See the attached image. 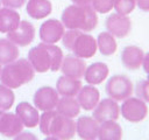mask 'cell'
I'll use <instances>...</instances> for the list:
<instances>
[{"label": "cell", "instance_id": "6da1fadb", "mask_svg": "<svg viewBox=\"0 0 149 140\" xmlns=\"http://www.w3.org/2000/svg\"><path fill=\"white\" fill-rule=\"evenodd\" d=\"M64 55L59 47L49 43H40L33 47L28 52V61L35 72L58 71L61 69Z\"/></svg>", "mask_w": 149, "mask_h": 140}, {"label": "cell", "instance_id": "7a4b0ae2", "mask_svg": "<svg viewBox=\"0 0 149 140\" xmlns=\"http://www.w3.org/2000/svg\"><path fill=\"white\" fill-rule=\"evenodd\" d=\"M62 23L68 29L91 32L98 24V15L90 5L68 6L62 13Z\"/></svg>", "mask_w": 149, "mask_h": 140}, {"label": "cell", "instance_id": "3957f363", "mask_svg": "<svg viewBox=\"0 0 149 140\" xmlns=\"http://www.w3.org/2000/svg\"><path fill=\"white\" fill-rule=\"evenodd\" d=\"M35 76V70L27 58H17L12 63L6 64L0 75L1 84L10 88L17 89L27 83H29Z\"/></svg>", "mask_w": 149, "mask_h": 140}, {"label": "cell", "instance_id": "277c9868", "mask_svg": "<svg viewBox=\"0 0 149 140\" xmlns=\"http://www.w3.org/2000/svg\"><path fill=\"white\" fill-rule=\"evenodd\" d=\"M63 46L73 52L74 56L79 58H91L97 52V40L80 30L68 29L62 36Z\"/></svg>", "mask_w": 149, "mask_h": 140}, {"label": "cell", "instance_id": "5b68a950", "mask_svg": "<svg viewBox=\"0 0 149 140\" xmlns=\"http://www.w3.org/2000/svg\"><path fill=\"white\" fill-rule=\"evenodd\" d=\"M106 93L115 102L125 100L133 93V83L125 75H114L106 84Z\"/></svg>", "mask_w": 149, "mask_h": 140}, {"label": "cell", "instance_id": "8992f818", "mask_svg": "<svg viewBox=\"0 0 149 140\" xmlns=\"http://www.w3.org/2000/svg\"><path fill=\"white\" fill-rule=\"evenodd\" d=\"M121 116L130 123H140L148 114V107L146 102L137 97H129L123 100L121 108Z\"/></svg>", "mask_w": 149, "mask_h": 140}, {"label": "cell", "instance_id": "52a82bcc", "mask_svg": "<svg viewBox=\"0 0 149 140\" xmlns=\"http://www.w3.org/2000/svg\"><path fill=\"white\" fill-rule=\"evenodd\" d=\"M76 134V123L72 118L59 114H55L50 125V135L59 140H71Z\"/></svg>", "mask_w": 149, "mask_h": 140}, {"label": "cell", "instance_id": "ba28073f", "mask_svg": "<svg viewBox=\"0 0 149 140\" xmlns=\"http://www.w3.org/2000/svg\"><path fill=\"white\" fill-rule=\"evenodd\" d=\"M93 119H95L99 124L107 120H118L120 116V107L118 103L112 98H105L99 100L97 106L93 108Z\"/></svg>", "mask_w": 149, "mask_h": 140}, {"label": "cell", "instance_id": "9c48e42d", "mask_svg": "<svg viewBox=\"0 0 149 140\" xmlns=\"http://www.w3.org/2000/svg\"><path fill=\"white\" fill-rule=\"evenodd\" d=\"M106 28L114 37L123 38L130 33L132 21L127 15L113 13L106 19Z\"/></svg>", "mask_w": 149, "mask_h": 140}, {"label": "cell", "instance_id": "30bf717a", "mask_svg": "<svg viewBox=\"0 0 149 140\" xmlns=\"http://www.w3.org/2000/svg\"><path fill=\"white\" fill-rule=\"evenodd\" d=\"M35 37V27L29 21L22 20L20 24L7 34V38L19 47L29 46Z\"/></svg>", "mask_w": 149, "mask_h": 140}, {"label": "cell", "instance_id": "8fae6325", "mask_svg": "<svg viewBox=\"0 0 149 140\" xmlns=\"http://www.w3.org/2000/svg\"><path fill=\"white\" fill-rule=\"evenodd\" d=\"M58 92L56 89L51 86H42L35 92L33 102L37 110L44 112L54 110L58 103Z\"/></svg>", "mask_w": 149, "mask_h": 140}, {"label": "cell", "instance_id": "7c38bea8", "mask_svg": "<svg viewBox=\"0 0 149 140\" xmlns=\"http://www.w3.org/2000/svg\"><path fill=\"white\" fill-rule=\"evenodd\" d=\"M64 26L61 21L56 19H49L44 21L40 27V38L43 43L55 44L59 40H62V36L64 34Z\"/></svg>", "mask_w": 149, "mask_h": 140}, {"label": "cell", "instance_id": "4fadbf2b", "mask_svg": "<svg viewBox=\"0 0 149 140\" xmlns=\"http://www.w3.org/2000/svg\"><path fill=\"white\" fill-rule=\"evenodd\" d=\"M23 131V124L15 113L0 110V134L6 138L16 136Z\"/></svg>", "mask_w": 149, "mask_h": 140}, {"label": "cell", "instance_id": "5bb4252c", "mask_svg": "<svg viewBox=\"0 0 149 140\" xmlns=\"http://www.w3.org/2000/svg\"><path fill=\"white\" fill-rule=\"evenodd\" d=\"M61 70L64 76L74 79H80L81 77H84L86 70V63L84 62L83 58H79L74 55H66L63 58Z\"/></svg>", "mask_w": 149, "mask_h": 140}, {"label": "cell", "instance_id": "9a60e30c", "mask_svg": "<svg viewBox=\"0 0 149 140\" xmlns=\"http://www.w3.org/2000/svg\"><path fill=\"white\" fill-rule=\"evenodd\" d=\"M15 114L20 118L23 126L28 128H34L38 125V121H40L38 110L31 104H29L28 102L19 103L15 108Z\"/></svg>", "mask_w": 149, "mask_h": 140}, {"label": "cell", "instance_id": "2e32d148", "mask_svg": "<svg viewBox=\"0 0 149 140\" xmlns=\"http://www.w3.org/2000/svg\"><path fill=\"white\" fill-rule=\"evenodd\" d=\"M99 123L92 117H79L76 123V133L83 140H95L98 138Z\"/></svg>", "mask_w": 149, "mask_h": 140}, {"label": "cell", "instance_id": "e0dca14e", "mask_svg": "<svg viewBox=\"0 0 149 140\" xmlns=\"http://www.w3.org/2000/svg\"><path fill=\"white\" fill-rule=\"evenodd\" d=\"M77 100L80 105V108H84L85 111H92L100 100L99 90L94 85H84L77 93Z\"/></svg>", "mask_w": 149, "mask_h": 140}, {"label": "cell", "instance_id": "ac0fdd59", "mask_svg": "<svg viewBox=\"0 0 149 140\" xmlns=\"http://www.w3.org/2000/svg\"><path fill=\"white\" fill-rule=\"evenodd\" d=\"M144 52L141 48L136 46H127L121 52V62L125 68L129 70H136L142 66Z\"/></svg>", "mask_w": 149, "mask_h": 140}, {"label": "cell", "instance_id": "d6986e66", "mask_svg": "<svg viewBox=\"0 0 149 140\" xmlns=\"http://www.w3.org/2000/svg\"><path fill=\"white\" fill-rule=\"evenodd\" d=\"M108 74H109V69H108L107 64H105L102 62H95L86 68L84 78L87 84L98 85V84H101L107 78Z\"/></svg>", "mask_w": 149, "mask_h": 140}, {"label": "cell", "instance_id": "ffe728a7", "mask_svg": "<svg viewBox=\"0 0 149 140\" xmlns=\"http://www.w3.org/2000/svg\"><path fill=\"white\" fill-rule=\"evenodd\" d=\"M81 88L80 79H74L68 76H61L56 83V91L62 97H74Z\"/></svg>", "mask_w": 149, "mask_h": 140}, {"label": "cell", "instance_id": "44dd1931", "mask_svg": "<svg viewBox=\"0 0 149 140\" xmlns=\"http://www.w3.org/2000/svg\"><path fill=\"white\" fill-rule=\"evenodd\" d=\"M26 10L31 19L40 20L47 18L51 13L52 5L49 0H28Z\"/></svg>", "mask_w": 149, "mask_h": 140}, {"label": "cell", "instance_id": "7402d4cb", "mask_svg": "<svg viewBox=\"0 0 149 140\" xmlns=\"http://www.w3.org/2000/svg\"><path fill=\"white\" fill-rule=\"evenodd\" d=\"M21 22L20 14L12 8H0V33L8 34L14 30Z\"/></svg>", "mask_w": 149, "mask_h": 140}, {"label": "cell", "instance_id": "603a6c76", "mask_svg": "<svg viewBox=\"0 0 149 140\" xmlns=\"http://www.w3.org/2000/svg\"><path fill=\"white\" fill-rule=\"evenodd\" d=\"M99 140H121L122 128L116 123V120H107L100 123L98 131Z\"/></svg>", "mask_w": 149, "mask_h": 140}, {"label": "cell", "instance_id": "cb8c5ba5", "mask_svg": "<svg viewBox=\"0 0 149 140\" xmlns=\"http://www.w3.org/2000/svg\"><path fill=\"white\" fill-rule=\"evenodd\" d=\"M56 111L65 116L68 118H74L80 112V105L77 99L73 97H62L58 99V103L56 105Z\"/></svg>", "mask_w": 149, "mask_h": 140}, {"label": "cell", "instance_id": "d4e9b609", "mask_svg": "<svg viewBox=\"0 0 149 140\" xmlns=\"http://www.w3.org/2000/svg\"><path fill=\"white\" fill-rule=\"evenodd\" d=\"M19 48L8 38L0 40V64H8L17 60Z\"/></svg>", "mask_w": 149, "mask_h": 140}, {"label": "cell", "instance_id": "484cf974", "mask_svg": "<svg viewBox=\"0 0 149 140\" xmlns=\"http://www.w3.org/2000/svg\"><path fill=\"white\" fill-rule=\"evenodd\" d=\"M97 47H98L99 51L101 52V55H104V56H111L118 49L115 37L112 34H109L108 32H102L98 35Z\"/></svg>", "mask_w": 149, "mask_h": 140}, {"label": "cell", "instance_id": "4316f807", "mask_svg": "<svg viewBox=\"0 0 149 140\" xmlns=\"http://www.w3.org/2000/svg\"><path fill=\"white\" fill-rule=\"evenodd\" d=\"M15 100V96L13 92V89L0 84V110L2 111H8Z\"/></svg>", "mask_w": 149, "mask_h": 140}, {"label": "cell", "instance_id": "83f0119b", "mask_svg": "<svg viewBox=\"0 0 149 140\" xmlns=\"http://www.w3.org/2000/svg\"><path fill=\"white\" fill-rule=\"evenodd\" d=\"M136 6V0H114V9L122 15L130 14Z\"/></svg>", "mask_w": 149, "mask_h": 140}, {"label": "cell", "instance_id": "f1b7e54d", "mask_svg": "<svg viewBox=\"0 0 149 140\" xmlns=\"http://www.w3.org/2000/svg\"><path fill=\"white\" fill-rule=\"evenodd\" d=\"M91 4L95 13L100 14H106L111 12L114 7V0H93Z\"/></svg>", "mask_w": 149, "mask_h": 140}, {"label": "cell", "instance_id": "f546056e", "mask_svg": "<svg viewBox=\"0 0 149 140\" xmlns=\"http://www.w3.org/2000/svg\"><path fill=\"white\" fill-rule=\"evenodd\" d=\"M136 96L146 103H149V80H140L136 85Z\"/></svg>", "mask_w": 149, "mask_h": 140}, {"label": "cell", "instance_id": "4dcf8cb0", "mask_svg": "<svg viewBox=\"0 0 149 140\" xmlns=\"http://www.w3.org/2000/svg\"><path fill=\"white\" fill-rule=\"evenodd\" d=\"M1 4L7 7V8H12V9H17V8H21L27 0H0Z\"/></svg>", "mask_w": 149, "mask_h": 140}, {"label": "cell", "instance_id": "1f68e13d", "mask_svg": "<svg viewBox=\"0 0 149 140\" xmlns=\"http://www.w3.org/2000/svg\"><path fill=\"white\" fill-rule=\"evenodd\" d=\"M14 140H38V139L31 132H21L14 138Z\"/></svg>", "mask_w": 149, "mask_h": 140}, {"label": "cell", "instance_id": "d6a6232c", "mask_svg": "<svg viewBox=\"0 0 149 140\" xmlns=\"http://www.w3.org/2000/svg\"><path fill=\"white\" fill-rule=\"evenodd\" d=\"M137 7L143 12H149V0H136Z\"/></svg>", "mask_w": 149, "mask_h": 140}, {"label": "cell", "instance_id": "836d02e7", "mask_svg": "<svg viewBox=\"0 0 149 140\" xmlns=\"http://www.w3.org/2000/svg\"><path fill=\"white\" fill-rule=\"evenodd\" d=\"M142 66H143V70L147 72L148 77H149V52L144 54V57H143V62H142Z\"/></svg>", "mask_w": 149, "mask_h": 140}, {"label": "cell", "instance_id": "e575fe53", "mask_svg": "<svg viewBox=\"0 0 149 140\" xmlns=\"http://www.w3.org/2000/svg\"><path fill=\"white\" fill-rule=\"evenodd\" d=\"M73 2V5H79V6H85V5H90L93 0H71Z\"/></svg>", "mask_w": 149, "mask_h": 140}, {"label": "cell", "instance_id": "d590c367", "mask_svg": "<svg viewBox=\"0 0 149 140\" xmlns=\"http://www.w3.org/2000/svg\"><path fill=\"white\" fill-rule=\"evenodd\" d=\"M44 140H59V139H57V138H55V136H52V135H48Z\"/></svg>", "mask_w": 149, "mask_h": 140}, {"label": "cell", "instance_id": "8d00e7d4", "mask_svg": "<svg viewBox=\"0 0 149 140\" xmlns=\"http://www.w3.org/2000/svg\"><path fill=\"white\" fill-rule=\"evenodd\" d=\"M1 70H2V68H1V64H0V75H1Z\"/></svg>", "mask_w": 149, "mask_h": 140}, {"label": "cell", "instance_id": "74e56055", "mask_svg": "<svg viewBox=\"0 0 149 140\" xmlns=\"http://www.w3.org/2000/svg\"><path fill=\"white\" fill-rule=\"evenodd\" d=\"M0 4H1V1H0Z\"/></svg>", "mask_w": 149, "mask_h": 140}]
</instances>
